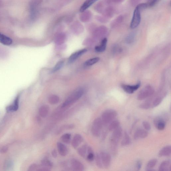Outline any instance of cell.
Masks as SVG:
<instances>
[{"instance_id":"obj_13","label":"cell","mask_w":171,"mask_h":171,"mask_svg":"<svg viewBox=\"0 0 171 171\" xmlns=\"http://www.w3.org/2000/svg\"><path fill=\"white\" fill-rule=\"evenodd\" d=\"M83 140L82 136L79 134H76L74 136L72 141V145L76 149L79 146Z\"/></svg>"},{"instance_id":"obj_32","label":"cell","mask_w":171,"mask_h":171,"mask_svg":"<svg viewBox=\"0 0 171 171\" xmlns=\"http://www.w3.org/2000/svg\"><path fill=\"white\" fill-rule=\"evenodd\" d=\"M95 159L97 166L100 169L103 168V166L100 154H97L95 156Z\"/></svg>"},{"instance_id":"obj_35","label":"cell","mask_w":171,"mask_h":171,"mask_svg":"<svg viewBox=\"0 0 171 171\" xmlns=\"http://www.w3.org/2000/svg\"><path fill=\"white\" fill-rule=\"evenodd\" d=\"M64 63V62L62 61L58 62L54 67L52 72H55L60 70L63 66Z\"/></svg>"},{"instance_id":"obj_43","label":"cell","mask_w":171,"mask_h":171,"mask_svg":"<svg viewBox=\"0 0 171 171\" xmlns=\"http://www.w3.org/2000/svg\"><path fill=\"white\" fill-rule=\"evenodd\" d=\"M123 1H124V0H108V2H112L117 3H120L122 2Z\"/></svg>"},{"instance_id":"obj_5","label":"cell","mask_w":171,"mask_h":171,"mask_svg":"<svg viewBox=\"0 0 171 171\" xmlns=\"http://www.w3.org/2000/svg\"><path fill=\"white\" fill-rule=\"evenodd\" d=\"M140 11V9L136 7L134 11L130 24L131 29H135L140 25L141 21Z\"/></svg>"},{"instance_id":"obj_36","label":"cell","mask_w":171,"mask_h":171,"mask_svg":"<svg viewBox=\"0 0 171 171\" xmlns=\"http://www.w3.org/2000/svg\"><path fill=\"white\" fill-rule=\"evenodd\" d=\"M139 108L142 109H148L151 108V105L150 102H146L141 104Z\"/></svg>"},{"instance_id":"obj_18","label":"cell","mask_w":171,"mask_h":171,"mask_svg":"<svg viewBox=\"0 0 171 171\" xmlns=\"http://www.w3.org/2000/svg\"><path fill=\"white\" fill-rule=\"evenodd\" d=\"M49 107L47 105H43L40 107L39 110V113L40 116L43 118L47 117L49 112Z\"/></svg>"},{"instance_id":"obj_1","label":"cell","mask_w":171,"mask_h":171,"mask_svg":"<svg viewBox=\"0 0 171 171\" xmlns=\"http://www.w3.org/2000/svg\"><path fill=\"white\" fill-rule=\"evenodd\" d=\"M123 134L122 128L119 126L113 131L110 140V150L112 154L116 155L117 153L118 145Z\"/></svg>"},{"instance_id":"obj_41","label":"cell","mask_w":171,"mask_h":171,"mask_svg":"<svg viewBox=\"0 0 171 171\" xmlns=\"http://www.w3.org/2000/svg\"><path fill=\"white\" fill-rule=\"evenodd\" d=\"M142 166V163L139 160L137 161L136 164V167L137 170H140L141 169Z\"/></svg>"},{"instance_id":"obj_34","label":"cell","mask_w":171,"mask_h":171,"mask_svg":"<svg viewBox=\"0 0 171 171\" xmlns=\"http://www.w3.org/2000/svg\"><path fill=\"white\" fill-rule=\"evenodd\" d=\"M163 101V98L161 97L156 98L151 104V108H154L159 106Z\"/></svg>"},{"instance_id":"obj_9","label":"cell","mask_w":171,"mask_h":171,"mask_svg":"<svg viewBox=\"0 0 171 171\" xmlns=\"http://www.w3.org/2000/svg\"><path fill=\"white\" fill-rule=\"evenodd\" d=\"M154 124L156 127L160 131L164 130L166 126L164 119L160 116H158L154 118Z\"/></svg>"},{"instance_id":"obj_12","label":"cell","mask_w":171,"mask_h":171,"mask_svg":"<svg viewBox=\"0 0 171 171\" xmlns=\"http://www.w3.org/2000/svg\"><path fill=\"white\" fill-rule=\"evenodd\" d=\"M149 135L148 131L144 129H138L134 134V137L135 140H137L139 138H145L147 137Z\"/></svg>"},{"instance_id":"obj_40","label":"cell","mask_w":171,"mask_h":171,"mask_svg":"<svg viewBox=\"0 0 171 171\" xmlns=\"http://www.w3.org/2000/svg\"><path fill=\"white\" fill-rule=\"evenodd\" d=\"M141 0H130V2L133 6H136L138 5Z\"/></svg>"},{"instance_id":"obj_24","label":"cell","mask_w":171,"mask_h":171,"mask_svg":"<svg viewBox=\"0 0 171 171\" xmlns=\"http://www.w3.org/2000/svg\"><path fill=\"white\" fill-rule=\"evenodd\" d=\"M158 160L156 159L150 160L147 163L146 166V171H153V168L157 164Z\"/></svg>"},{"instance_id":"obj_23","label":"cell","mask_w":171,"mask_h":171,"mask_svg":"<svg viewBox=\"0 0 171 171\" xmlns=\"http://www.w3.org/2000/svg\"><path fill=\"white\" fill-rule=\"evenodd\" d=\"M88 146L87 145H83L79 148L78 150V153L83 158H86L87 154Z\"/></svg>"},{"instance_id":"obj_39","label":"cell","mask_w":171,"mask_h":171,"mask_svg":"<svg viewBox=\"0 0 171 171\" xmlns=\"http://www.w3.org/2000/svg\"><path fill=\"white\" fill-rule=\"evenodd\" d=\"M159 1L160 0H151L149 3H148L149 7H154Z\"/></svg>"},{"instance_id":"obj_33","label":"cell","mask_w":171,"mask_h":171,"mask_svg":"<svg viewBox=\"0 0 171 171\" xmlns=\"http://www.w3.org/2000/svg\"><path fill=\"white\" fill-rule=\"evenodd\" d=\"M114 10L113 7H109L105 11V15L108 18L112 17L114 14Z\"/></svg>"},{"instance_id":"obj_6","label":"cell","mask_w":171,"mask_h":171,"mask_svg":"<svg viewBox=\"0 0 171 171\" xmlns=\"http://www.w3.org/2000/svg\"><path fill=\"white\" fill-rule=\"evenodd\" d=\"M154 93L153 88L150 86H147L142 89L139 93L137 99L139 100H144L151 96Z\"/></svg>"},{"instance_id":"obj_25","label":"cell","mask_w":171,"mask_h":171,"mask_svg":"<svg viewBox=\"0 0 171 171\" xmlns=\"http://www.w3.org/2000/svg\"><path fill=\"white\" fill-rule=\"evenodd\" d=\"M120 123L118 120H113L110 123L108 126V130L110 131H113L115 129L119 126Z\"/></svg>"},{"instance_id":"obj_4","label":"cell","mask_w":171,"mask_h":171,"mask_svg":"<svg viewBox=\"0 0 171 171\" xmlns=\"http://www.w3.org/2000/svg\"><path fill=\"white\" fill-rule=\"evenodd\" d=\"M103 124L100 118H97L92 124L91 129L92 135L95 137H99L101 134Z\"/></svg>"},{"instance_id":"obj_16","label":"cell","mask_w":171,"mask_h":171,"mask_svg":"<svg viewBox=\"0 0 171 171\" xmlns=\"http://www.w3.org/2000/svg\"><path fill=\"white\" fill-rule=\"evenodd\" d=\"M12 43V40L9 37L0 33V43L6 45H10Z\"/></svg>"},{"instance_id":"obj_17","label":"cell","mask_w":171,"mask_h":171,"mask_svg":"<svg viewBox=\"0 0 171 171\" xmlns=\"http://www.w3.org/2000/svg\"><path fill=\"white\" fill-rule=\"evenodd\" d=\"M98 1V0H86L80 7V12H84L87 9L91 7L92 4Z\"/></svg>"},{"instance_id":"obj_38","label":"cell","mask_w":171,"mask_h":171,"mask_svg":"<svg viewBox=\"0 0 171 171\" xmlns=\"http://www.w3.org/2000/svg\"><path fill=\"white\" fill-rule=\"evenodd\" d=\"M143 126L144 127L145 130L148 131H150L151 129V126L150 123L147 121H144L142 123Z\"/></svg>"},{"instance_id":"obj_26","label":"cell","mask_w":171,"mask_h":171,"mask_svg":"<svg viewBox=\"0 0 171 171\" xmlns=\"http://www.w3.org/2000/svg\"><path fill=\"white\" fill-rule=\"evenodd\" d=\"M95 157L93 150L91 147L88 146L87 149V155L86 158L87 160L90 162L93 161L95 159Z\"/></svg>"},{"instance_id":"obj_10","label":"cell","mask_w":171,"mask_h":171,"mask_svg":"<svg viewBox=\"0 0 171 171\" xmlns=\"http://www.w3.org/2000/svg\"><path fill=\"white\" fill-rule=\"evenodd\" d=\"M71 164L74 170L82 171L84 170V165L79 160L74 159H71Z\"/></svg>"},{"instance_id":"obj_7","label":"cell","mask_w":171,"mask_h":171,"mask_svg":"<svg viewBox=\"0 0 171 171\" xmlns=\"http://www.w3.org/2000/svg\"><path fill=\"white\" fill-rule=\"evenodd\" d=\"M99 154L103 167L106 169H108L110 167L112 160L111 155L107 152H101Z\"/></svg>"},{"instance_id":"obj_27","label":"cell","mask_w":171,"mask_h":171,"mask_svg":"<svg viewBox=\"0 0 171 171\" xmlns=\"http://www.w3.org/2000/svg\"><path fill=\"white\" fill-rule=\"evenodd\" d=\"M124 17L123 16L120 15L115 19L112 22V27H116L123 22Z\"/></svg>"},{"instance_id":"obj_31","label":"cell","mask_w":171,"mask_h":171,"mask_svg":"<svg viewBox=\"0 0 171 171\" xmlns=\"http://www.w3.org/2000/svg\"><path fill=\"white\" fill-rule=\"evenodd\" d=\"M100 60L99 57H95L88 60L85 63V64L87 66H90L93 65L98 62Z\"/></svg>"},{"instance_id":"obj_20","label":"cell","mask_w":171,"mask_h":171,"mask_svg":"<svg viewBox=\"0 0 171 171\" xmlns=\"http://www.w3.org/2000/svg\"><path fill=\"white\" fill-rule=\"evenodd\" d=\"M107 42V39L106 38H104L101 42V44L99 46H97L95 48V50L96 52H103L105 50L106 45Z\"/></svg>"},{"instance_id":"obj_8","label":"cell","mask_w":171,"mask_h":171,"mask_svg":"<svg viewBox=\"0 0 171 171\" xmlns=\"http://www.w3.org/2000/svg\"><path fill=\"white\" fill-rule=\"evenodd\" d=\"M141 85L140 82H139L137 84L135 85H130L123 84L121 87L123 89L126 93L128 94H132L135 91L137 90L140 87Z\"/></svg>"},{"instance_id":"obj_30","label":"cell","mask_w":171,"mask_h":171,"mask_svg":"<svg viewBox=\"0 0 171 171\" xmlns=\"http://www.w3.org/2000/svg\"><path fill=\"white\" fill-rule=\"evenodd\" d=\"M59 97L56 95H53L50 96L48 99L49 103L51 104L54 105L59 103Z\"/></svg>"},{"instance_id":"obj_28","label":"cell","mask_w":171,"mask_h":171,"mask_svg":"<svg viewBox=\"0 0 171 171\" xmlns=\"http://www.w3.org/2000/svg\"><path fill=\"white\" fill-rule=\"evenodd\" d=\"M71 137L70 133H66L62 136L61 140L65 144H69L71 142Z\"/></svg>"},{"instance_id":"obj_11","label":"cell","mask_w":171,"mask_h":171,"mask_svg":"<svg viewBox=\"0 0 171 171\" xmlns=\"http://www.w3.org/2000/svg\"><path fill=\"white\" fill-rule=\"evenodd\" d=\"M87 51L86 49H84L78 51L73 54L69 59V62L72 63L81 56L83 54L85 53Z\"/></svg>"},{"instance_id":"obj_3","label":"cell","mask_w":171,"mask_h":171,"mask_svg":"<svg viewBox=\"0 0 171 171\" xmlns=\"http://www.w3.org/2000/svg\"><path fill=\"white\" fill-rule=\"evenodd\" d=\"M117 115V113L113 109H107L103 113L101 120L103 125L107 126L114 120Z\"/></svg>"},{"instance_id":"obj_22","label":"cell","mask_w":171,"mask_h":171,"mask_svg":"<svg viewBox=\"0 0 171 171\" xmlns=\"http://www.w3.org/2000/svg\"><path fill=\"white\" fill-rule=\"evenodd\" d=\"M131 139L128 133L126 131L124 132L123 139L121 142V145L123 146H126L130 145Z\"/></svg>"},{"instance_id":"obj_21","label":"cell","mask_w":171,"mask_h":171,"mask_svg":"<svg viewBox=\"0 0 171 171\" xmlns=\"http://www.w3.org/2000/svg\"><path fill=\"white\" fill-rule=\"evenodd\" d=\"M19 96H17L13 104L11 106H9L7 108V110L9 112H15L17 111L18 108V105H19Z\"/></svg>"},{"instance_id":"obj_2","label":"cell","mask_w":171,"mask_h":171,"mask_svg":"<svg viewBox=\"0 0 171 171\" xmlns=\"http://www.w3.org/2000/svg\"><path fill=\"white\" fill-rule=\"evenodd\" d=\"M83 94L84 90L82 89L78 88L64 102L62 105V107H66L68 106L75 103L81 97Z\"/></svg>"},{"instance_id":"obj_15","label":"cell","mask_w":171,"mask_h":171,"mask_svg":"<svg viewBox=\"0 0 171 171\" xmlns=\"http://www.w3.org/2000/svg\"><path fill=\"white\" fill-rule=\"evenodd\" d=\"M171 169V162L170 160H166L160 164L159 170L160 171H170Z\"/></svg>"},{"instance_id":"obj_42","label":"cell","mask_w":171,"mask_h":171,"mask_svg":"<svg viewBox=\"0 0 171 171\" xmlns=\"http://www.w3.org/2000/svg\"><path fill=\"white\" fill-rule=\"evenodd\" d=\"M52 155L54 158H56L57 157V152L55 150H54L52 151Z\"/></svg>"},{"instance_id":"obj_14","label":"cell","mask_w":171,"mask_h":171,"mask_svg":"<svg viewBox=\"0 0 171 171\" xmlns=\"http://www.w3.org/2000/svg\"><path fill=\"white\" fill-rule=\"evenodd\" d=\"M57 147L59 153L62 156H65L68 154V150L67 146L60 142L57 143Z\"/></svg>"},{"instance_id":"obj_29","label":"cell","mask_w":171,"mask_h":171,"mask_svg":"<svg viewBox=\"0 0 171 171\" xmlns=\"http://www.w3.org/2000/svg\"><path fill=\"white\" fill-rule=\"evenodd\" d=\"M41 165L50 169L52 168L53 166L52 162L47 158H44L41 160Z\"/></svg>"},{"instance_id":"obj_19","label":"cell","mask_w":171,"mask_h":171,"mask_svg":"<svg viewBox=\"0 0 171 171\" xmlns=\"http://www.w3.org/2000/svg\"><path fill=\"white\" fill-rule=\"evenodd\" d=\"M171 153V147L170 145L166 146L159 151V157L170 156Z\"/></svg>"},{"instance_id":"obj_37","label":"cell","mask_w":171,"mask_h":171,"mask_svg":"<svg viewBox=\"0 0 171 171\" xmlns=\"http://www.w3.org/2000/svg\"><path fill=\"white\" fill-rule=\"evenodd\" d=\"M136 7H137L138 8L140 9V10L141 11L149 7L148 3H142L138 4Z\"/></svg>"}]
</instances>
